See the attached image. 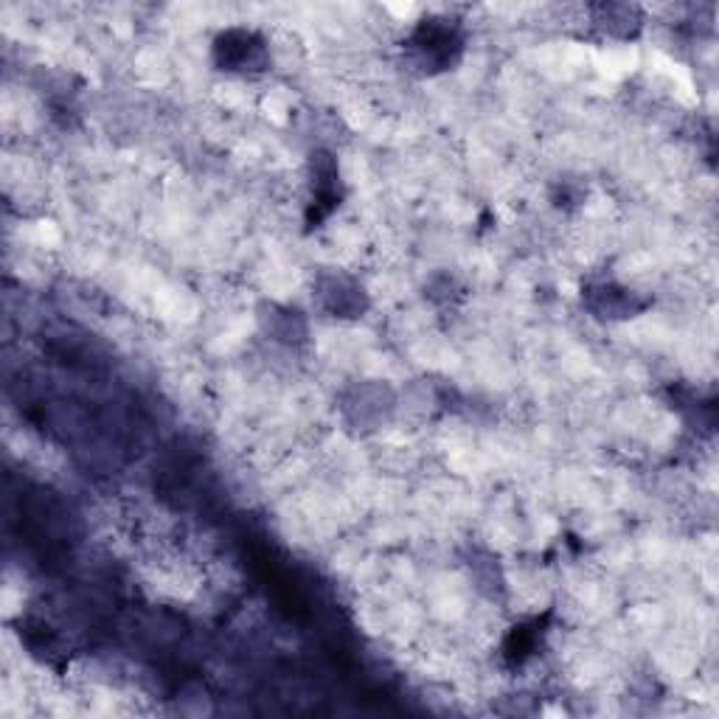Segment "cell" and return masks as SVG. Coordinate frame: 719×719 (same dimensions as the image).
I'll use <instances>...</instances> for the list:
<instances>
[{
  "instance_id": "cell-1",
  "label": "cell",
  "mask_w": 719,
  "mask_h": 719,
  "mask_svg": "<svg viewBox=\"0 0 719 719\" xmlns=\"http://www.w3.org/2000/svg\"><path fill=\"white\" fill-rule=\"evenodd\" d=\"M465 29L461 23L445 14H430V18L419 20L417 29L410 31L405 40V57L417 71L433 73L450 71L461 54H465Z\"/></svg>"
},
{
  "instance_id": "cell-8",
  "label": "cell",
  "mask_w": 719,
  "mask_h": 719,
  "mask_svg": "<svg viewBox=\"0 0 719 719\" xmlns=\"http://www.w3.org/2000/svg\"><path fill=\"white\" fill-rule=\"evenodd\" d=\"M262 318V327L264 332L270 334L273 340H279V343H298V340L307 338V323H303V318L298 316L296 310H287V307H279V303H270L268 307V316H259Z\"/></svg>"
},
{
  "instance_id": "cell-9",
  "label": "cell",
  "mask_w": 719,
  "mask_h": 719,
  "mask_svg": "<svg viewBox=\"0 0 719 719\" xmlns=\"http://www.w3.org/2000/svg\"><path fill=\"white\" fill-rule=\"evenodd\" d=\"M540 638H542L540 619H535L531 625L515 627V632H511L509 641H506V655L511 658V663H523L526 658H531L537 643H540Z\"/></svg>"
},
{
  "instance_id": "cell-2",
  "label": "cell",
  "mask_w": 719,
  "mask_h": 719,
  "mask_svg": "<svg viewBox=\"0 0 719 719\" xmlns=\"http://www.w3.org/2000/svg\"><path fill=\"white\" fill-rule=\"evenodd\" d=\"M214 62L228 73L268 71V42L250 29H228L214 40Z\"/></svg>"
},
{
  "instance_id": "cell-6",
  "label": "cell",
  "mask_w": 719,
  "mask_h": 719,
  "mask_svg": "<svg viewBox=\"0 0 719 719\" xmlns=\"http://www.w3.org/2000/svg\"><path fill=\"white\" fill-rule=\"evenodd\" d=\"M312 169H316V180H312V206H316V222L323 220L329 211L338 206L340 200V174L338 163L327 152L312 156Z\"/></svg>"
},
{
  "instance_id": "cell-7",
  "label": "cell",
  "mask_w": 719,
  "mask_h": 719,
  "mask_svg": "<svg viewBox=\"0 0 719 719\" xmlns=\"http://www.w3.org/2000/svg\"><path fill=\"white\" fill-rule=\"evenodd\" d=\"M593 23L599 29H605L607 34L621 37V40H630V37L638 34L643 18L636 7H616V3H607V7L593 9Z\"/></svg>"
},
{
  "instance_id": "cell-4",
  "label": "cell",
  "mask_w": 719,
  "mask_h": 719,
  "mask_svg": "<svg viewBox=\"0 0 719 719\" xmlns=\"http://www.w3.org/2000/svg\"><path fill=\"white\" fill-rule=\"evenodd\" d=\"M316 298L321 310L332 318H360L369 307L363 287L343 273H327L318 279Z\"/></svg>"
},
{
  "instance_id": "cell-5",
  "label": "cell",
  "mask_w": 719,
  "mask_h": 719,
  "mask_svg": "<svg viewBox=\"0 0 719 719\" xmlns=\"http://www.w3.org/2000/svg\"><path fill=\"white\" fill-rule=\"evenodd\" d=\"M393 408L391 391L386 386H360L349 393L343 410L346 417L354 425H371V422H386L388 413Z\"/></svg>"
},
{
  "instance_id": "cell-3",
  "label": "cell",
  "mask_w": 719,
  "mask_h": 719,
  "mask_svg": "<svg viewBox=\"0 0 719 719\" xmlns=\"http://www.w3.org/2000/svg\"><path fill=\"white\" fill-rule=\"evenodd\" d=\"M582 301L596 318L601 321H625V318L638 316L647 310V298L638 296L630 287H621L616 281H599V284H588L582 292Z\"/></svg>"
}]
</instances>
